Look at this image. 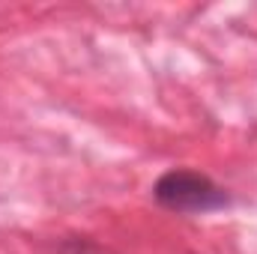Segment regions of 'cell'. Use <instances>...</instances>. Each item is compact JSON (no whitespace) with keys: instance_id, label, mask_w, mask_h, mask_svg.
I'll return each instance as SVG.
<instances>
[{"instance_id":"1","label":"cell","mask_w":257,"mask_h":254,"mask_svg":"<svg viewBox=\"0 0 257 254\" xmlns=\"http://www.w3.org/2000/svg\"><path fill=\"white\" fill-rule=\"evenodd\" d=\"M153 197L159 206H165L171 212H186V215L215 212V209H224L230 203L227 191L212 177L186 171V168H174V171L162 174L153 186Z\"/></svg>"},{"instance_id":"2","label":"cell","mask_w":257,"mask_h":254,"mask_svg":"<svg viewBox=\"0 0 257 254\" xmlns=\"http://www.w3.org/2000/svg\"><path fill=\"white\" fill-rule=\"evenodd\" d=\"M60 254H108L102 245L90 242V239H66L60 245Z\"/></svg>"}]
</instances>
